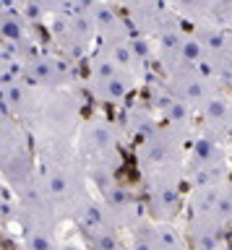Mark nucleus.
Wrapping results in <instances>:
<instances>
[{
  "label": "nucleus",
  "mask_w": 232,
  "mask_h": 250,
  "mask_svg": "<svg viewBox=\"0 0 232 250\" xmlns=\"http://www.w3.org/2000/svg\"><path fill=\"white\" fill-rule=\"evenodd\" d=\"M37 156V188L58 214L60 222H73L79 211L94 198L86 183V172L73 141H47L34 144Z\"/></svg>",
  "instance_id": "nucleus-1"
},
{
  "label": "nucleus",
  "mask_w": 232,
  "mask_h": 250,
  "mask_svg": "<svg viewBox=\"0 0 232 250\" xmlns=\"http://www.w3.org/2000/svg\"><path fill=\"white\" fill-rule=\"evenodd\" d=\"M81 125V97L76 89H52L44 91L32 117L24 128L32 136V144L47 141H73Z\"/></svg>",
  "instance_id": "nucleus-2"
},
{
  "label": "nucleus",
  "mask_w": 232,
  "mask_h": 250,
  "mask_svg": "<svg viewBox=\"0 0 232 250\" xmlns=\"http://www.w3.org/2000/svg\"><path fill=\"white\" fill-rule=\"evenodd\" d=\"M190 138L193 136L188 133H180L162 123L144 133L136 141V164L141 180L157 175H183V156Z\"/></svg>",
  "instance_id": "nucleus-3"
},
{
  "label": "nucleus",
  "mask_w": 232,
  "mask_h": 250,
  "mask_svg": "<svg viewBox=\"0 0 232 250\" xmlns=\"http://www.w3.org/2000/svg\"><path fill=\"white\" fill-rule=\"evenodd\" d=\"M183 208L190 222H201V224L216 227L222 232H230L232 229V180L230 175L188 188Z\"/></svg>",
  "instance_id": "nucleus-4"
},
{
  "label": "nucleus",
  "mask_w": 232,
  "mask_h": 250,
  "mask_svg": "<svg viewBox=\"0 0 232 250\" xmlns=\"http://www.w3.org/2000/svg\"><path fill=\"white\" fill-rule=\"evenodd\" d=\"M141 86L138 78L118 68L99 50L86 55V89L99 104H126Z\"/></svg>",
  "instance_id": "nucleus-5"
},
{
  "label": "nucleus",
  "mask_w": 232,
  "mask_h": 250,
  "mask_svg": "<svg viewBox=\"0 0 232 250\" xmlns=\"http://www.w3.org/2000/svg\"><path fill=\"white\" fill-rule=\"evenodd\" d=\"M230 175V151L224 141H216L204 133H193L183 156V183L185 188L219 180Z\"/></svg>",
  "instance_id": "nucleus-6"
},
{
  "label": "nucleus",
  "mask_w": 232,
  "mask_h": 250,
  "mask_svg": "<svg viewBox=\"0 0 232 250\" xmlns=\"http://www.w3.org/2000/svg\"><path fill=\"white\" fill-rule=\"evenodd\" d=\"M198 42L201 68L219 86H232V31L216 21H204L190 26Z\"/></svg>",
  "instance_id": "nucleus-7"
},
{
  "label": "nucleus",
  "mask_w": 232,
  "mask_h": 250,
  "mask_svg": "<svg viewBox=\"0 0 232 250\" xmlns=\"http://www.w3.org/2000/svg\"><path fill=\"white\" fill-rule=\"evenodd\" d=\"M21 76L26 78L37 89H76L79 83V68L76 60L65 58L60 52H50V50H40L32 55L24 65H21Z\"/></svg>",
  "instance_id": "nucleus-8"
},
{
  "label": "nucleus",
  "mask_w": 232,
  "mask_h": 250,
  "mask_svg": "<svg viewBox=\"0 0 232 250\" xmlns=\"http://www.w3.org/2000/svg\"><path fill=\"white\" fill-rule=\"evenodd\" d=\"M52 37V44L60 55L71 60H84L94 50V29H91L89 16L84 13H55L44 19Z\"/></svg>",
  "instance_id": "nucleus-9"
},
{
  "label": "nucleus",
  "mask_w": 232,
  "mask_h": 250,
  "mask_svg": "<svg viewBox=\"0 0 232 250\" xmlns=\"http://www.w3.org/2000/svg\"><path fill=\"white\" fill-rule=\"evenodd\" d=\"M144 211L151 222H175L185 206L183 175H157L144 177Z\"/></svg>",
  "instance_id": "nucleus-10"
},
{
  "label": "nucleus",
  "mask_w": 232,
  "mask_h": 250,
  "mask_svg": "<svg viewBox=\"0 0 232 250\" xmlns=\"http://www.w3.org/2000/svg\"><path fill=\"white\" fill-rule=\"evenodd\" d=\"M162 81H165L167 89L172 91L175 97H180L193 112H198V109L222 89L201 65H180L175 70H167V73H162Z\"/></svg>",
  "instance_id": "nucleus-11"
},
{
  "label": "nucleus",
  "mask_w": 232,
  "mask_h": 250,
  "mask_svg": "<svg viewBox=\"0 0 232 250\" xmlns=\"http://www.w3.org/2000/svg\"><path fill=\"white\" fill-rule=\"evenodd\" d=\"M115 8H120L126 21L130 23L138 39H151L165 26L177 21V16L165 5V0H110Z\"/></svg>",
  "instance_id": "nucleus-12"
},
{
  "label": "nucleus",
  "mask_w": 232,
  "mask_h": 250,
  "mask_svg": "<svg viewBox=\"0 0 232 250\" xmlns=\"http://www.w3.org/2000/svg\"><path fill=\"white\" fill-rule=\"evenodd\" d=\"M146 102L151 104L154 115H157V120L162 125H169V128L188 133V136L196 133V112H193L180 97H175V94L167 89L165 81H157V83L149 86Z\"/></svg>",
  "instance_id": "nucleus-13"
},
{
  "label": "nucleus",
  "mask_w": 232,
  "mask_h": 250,
  "mask_svg": "<svg viewBox=\"0 0 232 250\" xmlns=\"http://www.w3.org/2000/svg\"><path fill=\"white\" fill-rule=\"evenodd\" d=\"M196 130L224 144L232 138V99L222 89L196 112Z\"/></svg>",
  "instance_id": "nucleus-14"
},
{
  "label": "nucleus",
  "mask_w": 232,
  "mask_h": 250,
  "mask_svg": "<svg viewBox=\"0 0 232 250\" xmlns=\"http://www.w3.org/2000/svg\"><path fill=\"white\" fill-rule=\"evenodd\" d=\"M185 240L190 250H230L227 232L201 222H190V219L185 222Z\"/></svg>",
  "instance_id": "nucleus-15"
},
{
  "label": "nucleus",
  "mask_w": 232,
  "mask_h": 250,
  "mask_svg": "<svg viewBox=\"0 0 232 250\" xmlns=\"http://www.w3.org/2000/svg\"><path fill=\"white\" fill-rule=\"evenodd\" d=\"M149 250H190L185 229L175 222H154V242Z\"/></svg>",
  "instance_id": "nucleus-16"
},
{
  "label": "nucleus",
  "mask_w": 232,
  "mask_h": 250,
  "mask_svg": "<svg viewBox=\"0 0 232 250\" xmlns=\"http://www.w3.org/2000/svg\"><path fill=\"white\" fill-rule=\"evenodd\" d=\"M19 240H21V250H58L60 229L29 227V229H19Z\"/></svg>",
  "instance_id": "nucleus-17"
},
{
  "label": "nucleus",
  "mask_w": 232,
  "mask_h": 250,
  "mask_svg": "<svg viewBox=\"0 0 232 250\" xmlns=\"http://www.w3.org/2000/svg\"><path fill=\"white\" fill-rule=\"evenodd\" d=\"M214 21L232 31V0H214Z\"/></svg>",
  "instance_id": "nucleus-18"
},
{
  "label": "nucleus",
  "mask_w": 232,
  "mask_h": 250,
  "mask_svg": "<svg viewBox=\"0 0 232 250\" xmlns=\"http://www.w3.org/2000/svg\"><path fill=\"white\" fill-rule=\"evenodd\" d=\"M5 195H3V185H0V222H3V216H5Z\"/></svg>",
  "instance_id": "nucleus-19"
},
{
  "label": "nucleus",
  "mask_w": 232,
  "mask_h": 250,
  "mask_svg": "<svg viewBox=\"0 0 232 250\" xmlns=\"http://www.w3.org/2000/svg\"><path fill=\"white\" fill-rule=\"evenodd\" d=\"M0 250H5V248H3V245H0Z\"/></svg>",
  "instance_id": "nucleus-20"
},
{
  "label": "nucleus",
  "mask_w": 232,
  "mask_h": 250,
  "mask_svg": "<svg viewBox=\"0 0 232 250\" xmlns=\"http://www.w3.org/2000/svg\"><path fill=\"white\" fill-rule=\"evenodd\" d=\"M230 250H232V248H230Z\"/></svg>",
  "instance_id": "nucleus-21"
}]
</instances>
